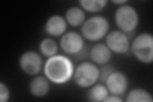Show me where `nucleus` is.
Here are the masks:
<instances>
[{
    "label": "nucleus",
    "instance_id": "obj_14",
    "mask_svg": "<svg viewBox=\"0 0 153 102\" xmlns=\"http://www.w3.org/2000/svg\"><path fill=\"white\" fill-rule=\"evenodd\" d=\"M109 94L106 86L96 83L89 87L87 97L88 100L91 101L101 102L103 101Z\"/></svg>",
    "mask_w": 153,
    "mask_h": 102
},
{
    "label": "nucleus",
    "instance_id": "obj_5",
    "mask_svg": "<svg viewBox=\"0 0 153 102\" xmlns=\"http://www.w3.org/2000/svg\"><path fill=\"white\" fill-rule=\"evenodd\" d=\"M100 77V69L93 62L84 61L74 69L73 77L75 84L81 88H89Z\"/></svg>",
    "mask_w": 153,
    "mask_h": 102
},
{
    "label": "nucleus",
    "instance_id": "obj_8",
    "mask_svg": "<svg viewBox=\"0 0 153 102\" xmlns=\"http://www.w3.org/2000/svg\"><path fill=\"white\" fill-rule=\"evenodd\" d=\"M59 45L66 54L76 56L83 51L85 43L84 38L80 34L75 31H68L61 36Z\"/></svg>",
    "mask_w": 153,
    "mask_h": 102
},
{
    "label": "nucleus",
    "instance_id": "obj_10",
    "mask_svg": "<svg viewBox=\"0 0 153 102\" xmlns=\"http://www.w3.org/2000/svg\"><path fill=\"white\" fill-rule=\"evenodd\" d=\"M67 25L65 19L56 14L48 18L45 24V31L52 36H63L66 33Z\"/></svg>",
    "mask_w": 153,
    "mask_h": 102
},
{
    "label": "nucleus",
    "instance_id": "obj_16",
    "mask_svg": "<svg viewBox=\"0 0 153 102\" xmlns=\"http://www.w3.org/2000/svg\"><path fill=\"white\" fill-rule=\"evenodd\" d=\"M39 50L43 56L49 58L57 54L58 45L53 39L51 38H45L40 42Z\"/></svg>",
    "mask_w": 153,
    "mask_h": 102
},
{
    "label": "nucleus",
    "instance_id": "obj_4",
    "mask_svg": "<svg viewBox=\"0 0 153 102\" xmlns=\"http://www.w3.org/2000/svg\"><path fill=\"white\" fill-rule=\"evenodd\" d=\"M114 21L119 30L126 34L136 30L139 23V16L137 10L130 4L119 6L114 13Z\"/></svg>",
    "mask_w": 153,
    "mask_h": 102
},
{
    "label": "nucleus",
    "instance_id": "obj_15",
    "mask_svg": "<svg viewBox=\"0 0 153 102\" xmlns=\"http://www.w3.org/2000/svg\"><path fill=\"white\" fill-rule=\"evenodd\" d=\"M126 101L152 102V96L149 91L142 88H134L128 93Z\"/></svg>",
    "mask_w": 153,
    "mask_h": 102
},
{
    "label": "nucleus",
    "instance_id": "obj_19",
    "mask_svg": "<svg viewBox=\"0 0 153 102\" xmlns=\"http://www.w3.org/2000/svg\"><path fill=\"white\" fill-rule=\"evenodd\" d=\"M103 101L104 102H122L123 101V100L121 98V97L120 96L109 94L106 98H105Z\"/></svg>",
    "mask_w": 153,
    "mask_h": 102
},
{
    "label": "nucleus",
    "instance_id": "obj_20",
    "mask_svg": "<svg viewBox=\"0 0 153 102\" xmlns=\"http://www.w3.org/2000/svg\"><path fill=\"white\" fill-rule=\"evenodd\" d=\"M112 2L114 4H117L119 6H121V5H123V4H126L128 1L127 0H114V1H112Z\"/></svg>",
    "mask_w": 153,
    "mask_h": 102
},
{
    "label": "nucleus",
    "instance_id": "obj_12",
    "mask_svg": "<svg viewBox=\"0 0 153 102\" xmlns=\"http://www.w3.org/2000/svg\"><path fill=\"white\" fill-rule=\"evenodd\" d=\"M30 93L37 98H42L48 94L50 90L49 80L44 76L33 77L29 84Z\"/></svg>",
    "mask_w": 153,
    "mask_h": 102
},
{
    "label": "nucleus",
    "instance_id": "obj_7",
    "mask_svg": "<svg viewBox=\"0 0 153 102\" xmlns=\"http://www.w3.org/2000/svg\"><path fill=\"white\" fill-rule=\"evenodd\" d=\"M105 44L112 53L124 54L130 48V42L127 34L119 30H113L105 36Z\"/></svg>",
    "mask_w": 153,
    "mask_h": 102
},
{
    "label": "nucleus",
    "instance_id": "obj_2",
    "mask_svg": "<svg viewBox=\"0 0 153 102\" xmlns=\"http://www.w3.org/2000/svg\"><path fill=\"white\" fill-rule=\"evenodd\" d=\"M110 23L102 16L91 17L80 26L81 35L89 42H98L107 36L109 32Z\"/></svg>",
    "mask_w": 153,
    "mask_h": 102
},
{
    "label": "nucleus",
    "instance_id": "obj_6",
    "mask_svg": "<svg viewBox=\"0 0 153 102\" xmlns=\"http://www.w3.org/2000/svg\"><path fill=\"white\" fill-rule=\"evenodd\" d=\"M19 64L23 72L28 75L34 76L40 74L43 67L41 56L33 51H27L20 56Z\"/></svg>",
    "mask_w": 153,
    "mask_h": 102
},
{
    "label": "nucleus",
    "instance_id": "obj_11",
    "mask_svg": "<svg viewBox=\"0 0 153 102\" xmlns=\"http://www.w3.org/2000/svg\"><path fill=\"white\" fill-rule=\"evenodd\" d=\"M112 52L105 43H97L89 51V57L96 65H105L112 58Z\"/></svg>",
    "mask_w": 153,
    "mask_h": 102
},
{
    "label": "nucleus",
    "instance_id": "obj_18",
    "mask_svg": "<svg viewBox=\"0 0 153 102\" xmlns=\"http://www.w3.org/2000/svg\"><path fill=\"white\" fill-rule=\"evenodd\" d=\"M10 98V91L6 84L0 83V101L1 102H7Z\"/></svg>",
    "mask_w": 153,
    "mask_h": 102
},
{
    "label": "nucleus",
    "instance_id": "obj_9",
    "mask_svg": "<svg viewBox=\"0 0 153 102\" xmlns=\"http://www.w3.org/2000/svg\"><path fill=\"white\" fill-rule=\"evenodd\" d=\"M105 86L110 94L123 96L128 87V80L124 73L113 70L105 80Z\"/></svg>",
    "mask_w": 153,
    "mask_h": 102
},
{
    "label": "nucleus",
    "instance_id": "obj_1",
    "mask_svg": "<svg viewBox=\"0 0 153 102\" xmlns=\"http://www.w3.org/2000/svg\"><path fill=\"white\" fill-rule=\"evenodd\" d=\"M74 66L68 57L55 55L49 57L44 66L45 77L56 84H63L73 77Z\"/></svg>",
    "mask_w": 153,
    "mask_h": 102
},
{
    "label": "nucleus",
    "instance_id": "obj_3",
    "mask_svg": "<svg viewBox=\"0 0 153 102\" xmlns=\"http://www.w3.org/2000/svg\"><path fill=\"white\" fill-rule=\"evenodd\" d=\"M133 56L143 64H150L153 61V36L152 34L141 33L135 37L130 45Z\"/></svg>",
    "mask_w": 153,
    "mask_h": 102
},
{
    "label": "nucleus",
    "instance_id": "obj_17",
    "mask_svg": "<svg viewBox=\"0 0 153 102\" xmlns=\"http://www.w3.org/2000/svg\"><path fill=\"white\" fill-rule=\"evenodd\" d=\"M79 3L84 11L97 13L106 7L107 1L105 0H80Z\"/></svg>",
    "mask_w": 153,
    "mask_h": 102
},
{
    "label": "nucleus",
    "instance_id": "obj_13",
    "mask_svg": "<svg viewBox=\"0 0 153 102\" xmlns=\"http://www.w3.org/2000/svg\"><path fill=\"white\" fill-rule=\"evenodd\" d=\"M65 20L67 24L72 27L81 26L85 21V13L79 7H71L67 9L65 13Z\"/></svg>",
    "mask_w": 153,
    "mask_h": 102
}]
</instances>
